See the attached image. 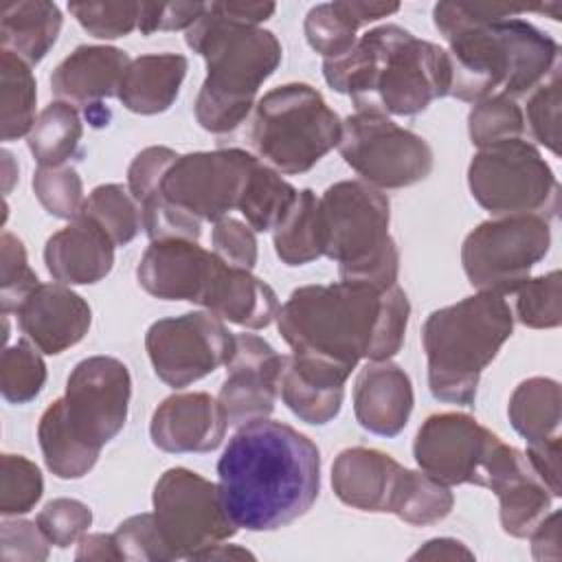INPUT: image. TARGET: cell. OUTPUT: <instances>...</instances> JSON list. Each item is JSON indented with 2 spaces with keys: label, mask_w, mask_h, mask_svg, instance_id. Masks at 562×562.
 I'll return each mask as SVG.
<instances>
[{
  "label": "cell",
  "mask_w": 562,
  "mask_h": 562,
  "mask_svg": "<svg viewBox=\"0 0 562 562\" xmlns=\"http://www.w3.org/2000/svg\"><path fill=\"white\" fill-rule=\"evenodd\" d=\"M202 307L239 327L263 329L274 321L279 301L274 290L250 270L231 268L222 261L206 290Z\"/></svg>",
  "instance_id": "d4e9b609"
},
{
  "label": "cell",
  "mask_w": 562,
  "mask_h": 562,
  "mask_svg": "<svg viewBox=\"0 0 562 562\" xmlns=\"http://www.w3.org/2000/svg\"><path fill=\"white\" fill-rule=\"evenodd\" d=\"M61 11L48 0H18L2 4L0 44L29 66L40 64L57 42Z\"/></svg>",
  "instance_id": "83f0119b"
},
{
  "label": "cell",
  "mask_w": 562,
  "mask_h": 562,
  "mask_svg": "<svg viewBox=\"0 0 562 562\" xmlns=\"http://www.w3.org/2000/svg\"><path fill=\"white\" fill-rule=\"evenodd\" d=\"M140 4L143 2H70L68 11L92 37L114 40L138 29Z\"/></svg>",
  "instance_id": "f6af8a7d"
},
{
  "label": "cell",
  "mask_w": 562,
  "mask_h": 562,
  "mask_svg": "<svg viewBox=\"0 0 562 562\" xmlns=\"http://www.w3.org/2000/svg\"><path fill=\"white\" fill-rule=\"evenodd\" d=\"M413 384L408 373L391 360L369 362L353 384V413L358 424L380 437H395L408 424Z\"/></svg>",
  "instance_id": "44dd1931"
},
{
  "label": "cell",
  "mask_w": 562,
  "mask_h": 562,
  "mask_svg": "<svg viewBox=\"0 0 562 562\" xmlns=\"http://www.w3.org/2000/svg\"><path fill=\"white\" fill-rule=\"evenodd\" d=\"M46 382V364L40 349L29 340H18L2 351L0 362V393L11 404H26L35 400Z\"/></svg>",
  "instance_id": "f35d334b"
},
{
  "label": "cell",
  "mask_w": 562,
  "mask_h": 562,
  "mask_svg": "<svg viewBox=\"0 0 562 562\" xmlns=\"http://www.w3.org/2000/svg\"><path fill=\"white\" fill-rule=\"evenodd\" d=\"M184 40L206 61V79L195 97L198 123L213 134L233 132L246 121L259 88L281 64L277 35L224 20L206 4Z\"/></svg>",
  "instance_id": "5b68a950"
},
{
  "label": "cell",
  "mask_w": 562,
  "mask_h": 562,
  "mask_svg": "<svg viewBox=\"0 0 562 562\" xmlns=\"http://www.w3.org/2000/svg\"><path fill=\"white\" fill-rule=\"evenodd\" d=\"M531 553L536 560H560V512H551L531 531Z\"/></svg>",
  "instance_id": "9f6ffc18"
},
{
  "label": "cell",
  "mask_w": 562,
  "mask_h": 562,
  "mask_svg": "<svg viewBox=\"0 0 562 562\" xmlns=\"http://www.w3.org/2000/svg\"><path fill=\"white\" fill-rule=\"evenodd\" d=\"M474 553L454 538H432L417 549L411 560H472Z\"/></svg>",
  "instance_id": "680465c9"
},
{
  "label": "cell",
  "mask_w": 562,
  "mask_h": 562,
  "mask_svg": "<svg viewBox=\"0 0 562 562\" xmlns=\"http://www.w3.org/2000/svg\"><path fill=\"white\" fill-rule=\"evenodd\" d=\"M114 540H116L121 560H136V562L171 560L154 514H136L123 520L114 531Z\"/></svg>",
  "instance_id": "681fc988"
},
{
  "label": "cell",
  "mask_w": 562,
  "mask_h": 562,
  "mask_svg": "<svg viewBox=\"0 0 562 562\" xmlns=\"http://www.w3.org/2000/svg\"><path fill=\"white\" fill-rule=\"evenodd\" d=\"M77 560H121L114 533H83L79 538Z\"/></svg>",
  "instance_id": "91938a15"
},
{
  "label": "cell",
  "mask_w": 562,
  "mask_h": 562,
  "mask_svg": "<svg viewBox=\"0 0 562 562\" xmlns=\"http://www.w3.org/2000/svg\"><path fill=\"white\" fill-rule=\"evenodd\" d=\"M220 263L222 259L198 241H151L138 261L136 279L156 299L202 305Z\"/></svg>",
  "instance_id": "ac0fdd59"
},
{
  "label": "cell",
  "mask_w": 562,
  "mask_h": 562,
  "mask_svg": "<svg viewBox=\"0 0 562 562\" xmlns=\"http://www.w3.org/2000/svg\"><path fill=\"white\" fill-rule=\"evenodd\" d=\"M299 191L268 165L257 162L237 204L246 224L257 231H274L292 209Z\"/></svg>",
  "instance_id": "e575fe53"
},
{
  "label": "cell",
  "mask_w": 562,
  "mask_h": 562,
  "mask_svg": "<svg viewBox=\"0 0 562 562\" xmlns=\"http://www.w3.org/2000/svg\"><path fill=\"white\" fill-rule=\"evenodd\" d=\"M472 198L494 217L558 215L560 184L536 145L525 138L479 149L468 167Z\"/></svg>",
  "instance_id": "30bf717a"
},
{
  "label": "cell",
  "mask_w": 562,
  "mask_h": 562,
  "mask_svg": "<svg viewBox=\"0 0 562 562\" xmlns=\"http://www.w3.org/2000/svg\"><path fill=\"white\" fill-rule=\"evenodd\" d=\"M553 7L555 2L542 7L505 2L435 4V26L450 46L452 81L448 94L479 103L490 97L516 101L533 92L560 68V46L551 35L518 15Z\"/></svg>",
  "instance_id": "7a4b0ae2"
},
{
  "label": "cell",
  "mask_w": 562,
  "mask_h": 562,
  "mask_svg": "<svg viewBox=\"0 0 562 562\" xmlns=\"http://www.w3.org/2000/svg\"><path fill=\"white\" fill-rule=\"evenodd\" d=\"M209 9L224 20L257 26L268 20L277 7L272 2H211Z\"/></svg>",
  "instance_id": "6f0895ef"
},
{
  "label": "cell",
  "mask_w": 562,
  "mask_h": 562,
  "mask_svg": "<svg viewBox=\"0 0 562 562\" xmlns=\"http://www.w3.org/2000/svg\"><path fill=\"white\" fill-rule=\"evenodd\" d=\"M33 191L40 204L53 217L75 220L83 206V184L72 167H37Z\"/></svg>",
  "instance_id": "7bdbcfd3"
},
{
  "label": "cell",
  "mask_w": 562,
  "mask_h": 562,
  "mask_svg": "<svg viewBox=\"0 0 562 562\" xmlns=\"http://www.w3.org/2000/svg\"><path fill=\"white\" fill-rule=\"evenodd\" d=\"M325 257L338 263L340 281L391 288L400 252L389 235V198L364 180H340L321 195Z\"/></svg>",
  "instance_id": "52a82bcc"
},
{
  "label": "cell",
  "mask_w": 562,
  "mask_h": 562,
  "mask_svg": "<svg viewBox=\"0 0 562 562\" xmlns=\"http://www.w3.org/2000/svg\"><path fill=\"white\" fill-rule=\"evenodd\" d=\"M114 248L112 239L94 222L77 215L68 226L48 237L44 263L57 283L90 285L110 274Z\"/></svg>",
  "instance_id": "7402d4cb"
},
{
  "label": "cell",
  "mask_w": 562,
  "mask_h": 562,
  "mask_svg": "<svg viewBox=\"0 0 562 562\" xmlns=\"http://www.w3.org/2000/svg\"><path fill=\"white\" fill-rule=\"evenodd\" d=\"M48 540L29 520H4L2 522V560L4 562H40L48 558Z\"/></svg>",
  "instance_id": "db71d44e"
},
{
  "label": "cell",
  "mask_w": 562,
  "mask_h": 562,
  "mask_svg": "<svg viewBox=\"0 0 562 562\" xmlns=\"http://www.w3.org/2000/svg\"><path fill=\"white\" fill-rule=\"evenodd\" d=\"M83 125L77 110L66 101L48 103L26 136L40 167H61L79 151Z\"/></svg>",
  "instance_id": "836d02e7"
},
{
  "label": "cell",
  "mask_w": 562,
  "mask_h": 562,
  "mask_svg": "<svg viewBox=\"0 0 562 562\" xmlns=\"http://www.w3.org/2000/svg\"><path fill=\"white\" fill-rule=\"evenodd\" d=\"M514 430L538 443L558 435L560 428V384L551 378H529L520 382L507 406Z\"/></svg>",
  "instance_id": "4dcf8cb0"
},
{
  "label": "cell",
  "mask_w": 562,
  "mask_h": 562,
  "mask_svg": "<svg viewBox=\"0 0 562 562\" xmlns=\"http://www.w3.org/2000/svg\"><path fill=\"white\" fill-rule=\"evenodd\" d=\"M79 215L94 222L114 246L130 244L143 226L140 204L127 187L116 182L92 189V193L83 200Z\"/></svg>",
  "instance_id": "8d00e7d4"
},
{
  "label": "cell",
  "mask_w": 562,
  "mask_h": 562,
  "mask_svg": "<svg viewBox=\"0 0 562 562\" xmlns=\"http://www.w3.org/2000/svg\"><path fill=\"white\" fill-rule=\"evenodd\" d=\"M404 468L382 450L347 448L331 465L336 496L362 512H391Z\"/></svg>",
  "instance_id": "603a6c76"
},
{
  "label": "cell",
  "mask_w": 562,
  "mask_h": 562,
  "mask_svg": "<svg viewBox=\"0 0 562 562\" xmlns=\"http://www.w3.org/2000/svg\"><path fill=\"white\" fill-rule=\"evenodd\" d=\"M130 395L127 367L112 356H90L70 371L61 402L77 437L101 450L123 430Z\"/></svg>",
  "instance_id": "2e32d148"
},
{
  "label": "cell",
  "mask_w": 562,
  "mask_h": 562,
  "mask_svg": "<svg viewBox=\"0 0 562 562\" xmlns=\"http://www.w3.org/2000/svg\"><path fill=\"white\" fill-rule=\"evenodd\" d=\"M37 439H40L46 468L59 479H81L94 468L101 454V450L79 439L77 432L70 428L64 413L61 397L55 400L42 413L40 426H37Z\"/></svg>",
  "instance_id": "f546056e"
},
{
  "label": "cell",
  "mask_w": 562,
  "mask_h": 562,
  "mask_svg": "<svg viewBox=\"0 0 562 562\" xmlns=\"http://www.w3.org/2000/svg\"><path fill=\"white\" fill-rule=\"evenodd\" d=\"M338 151L375 189H402L432 171L430 145L382 112H356L342 121Z\"/></svg>",
  "instance_id": "4fadbf2b"
},
{
  "label": "cell",
  "mask_w": 562,
  "mask_h": 562,
  "mask_svg": "<svg viewBox=\"0 0 562 562\" xmlns=\"http://www.w3.org/2000/svg\"><path fill=\"white\" fill-rule=\"evenodd\" d=\"M501 501V527L514 538H529L551 509L553 494L531 463L494 492Z\"/></svg>",
  "instance_id": "d6a6232c"
},
{
  "label": "cell",
  "mask_w": 562,
  "mask_h": 562,
  "mask_svg": "<svg viewBox=\"0 0 562 562\" xmlns=\"http://www.w3.org/2000/svg\"><path fill=\"white\" fill-rule=\"evenodd\" d=\"M176 160L178 154L171 147L162 145H151L136 154L127 169V189L138 204L162 191V180Z\"/></svg>",
  "instance_id": "816d5d0a"
},
{
  "label": "cell",
  "mask_w": 562,
  "mask_h": 562,
  "mask_svg": "<svg viewBox=\"0 0 562 562\" xmlns=\"http://www.w3.org/2000/svg\"><path fill=\"white\" fill-rule=\"evenodd\" d=\"M283 358L268 340L246 331L235 334L226 380L217 395L228 426L239 428L266 419L274 411Z\"/></svg>",
  "instance_id": "e0dca14e"
},
{
  "label": "cell",
  "mask_w": 562,
  "mask_h": 562,
  "mask_svg": "<svg viewBox=\"0 0 562 562\" xmlns=\"http://www.w3.org/2000/svg\"><path fill=\"white\" fill-rule=\"evenodd\" d=\"M233 338L215 314L187 312L151 323L145 349L156 375L173 389H184L226 364Z\"/></svg>",
  "instance_id": "5bb4252c"
},
{
  "label": "cell",
  "mask_w": 562,
  "mask_h": 562,
  "mask_svg": "<svg viewBox=\"0 0 562 562\" xmlns=\"http://www.w3.org/2000/svg\"><path fill=\"white\" fill-rule=\"evenodd\" d=\"M140 222L151 241H198L200 220L182 206L169 202L162 191L140 204Z\"/></svg>",
  "instance_id": "bcb514c9"
},
{
  "label": "cell",
  "mask_w": 562,
  "mask_h": 562,
  "mask_svg": "<svg viewBox=\"0 0 562 562\" xmlns=\"http://www.w3.org/2000/svg\"><path fill=\"white\" fill-rule=\"evenodd\" d=\"M274 252L285 266H303L325 255L321 198L312 189L299 191L292 209L272 231Z\"/></svg>",
  "instance_id": "f1b7e54d"
},
{
  "label": "cell",
  "mask_w": 562,
  "mask_h": 562,
  "mask_svg": "<svg viewBox=\"0 0 562 562\" xmlns=\"http://www.w3.org/2000/svg\"><path fill=\"white\" fill-rule=\"evenodd\" d=\"M468 132L472 143L483 149L503 140L522 138L525 116L514 99L490 97L479 103L468 114Z\"/></svg>",
  "instance_id": "ab89813d"
},
{
  "label": "cell",
  "mask_w": 562,
  "mask_h": 562,
  "mask_svg": "<svg viewBox=\"0 0 562 562\" xmlns=\"http://www.w3.org/2000/svg\"><path fill=\"white\" fill-rule=\"evenodd\" d=\"M257 158L244 149L178 156L162 180V195L198 220L220 222L237 209Z\"/></svg>",
  "instance_id": "9a60e30c"
},
{
  "label": "cell",
  "mask_w": 562,
  "mask_h": 562,
  "mask_svg": "<svg viewBox=\"0 0 562 562\" xmlns=\"http://www.w3.org/2000/svg\"><path fill=\"white\" fill-rule=\"evenodd\" d=\"M279 393L285 402V406L305 424L323 426L331 422L342 406L345 386H321L305 378H301L288 362V356L283 358L281 380H279Z\"/></svg>",
  "instance_id": "74e56055"
},
{
  "label": "cell",
  "mask_w": 562,
  "mask_h": 562,
  "mask_svg": "<svg viewBox=\"0 0 562 562\" xmlns=\"http://www.w3.org/2000/svg\"><path fill=\"white\" fill-rule=\"evenodd\" d=\"M213 252L231 268L252 270L257 263V237L255 231L235 217H224L215 222L213 233Z\"/></svg>",
  "instance_id": "f907efd6"
},
{
  "label": "cell",
  "mask_w": 562,
  "mask_h": 562,
  "mask_svg": "<svg viewBox=\"0 0 562 562\" xmlns=\"http://www.w3.org/2000/svg\"><path fill=\"white\" fill-rule=\"evenodd\" d=\"M35 522L50 544L66 549L88 531L92 512L77 498H53L40 509Z\"/></svg>",
  "instance_id": "7dc6e473"
},
{
  "label": "cell",
  "mask_w": 562,
  "mask_h": 562,
  "mask_svg": "<svg viewBox=\"0 0 562 562\" xmlns=\"http://www.w3.org/2000/svg\"><path fill=\"white\" fill-rule=\"evenodd\" d=\"M204 11V2H143L138 31L143 35H151L156 31H189Z\"/></svg>",
  "instance_id": "f5cc1de1"
},
{
  "label": "cell",
  "mask_w": 562,
  "mask_h": 562,
  "mask_svg": "<svg viewBox=\"0 0 562 562\" xmlns=\"http://www.w3.org/2000/svg\"><path fill=\"white\" fill-rule=\"evenodd\" d=\"M231 560V558H235V560H241V558H255L250 551H246V549H241V547H237V544H215V547H211V549H206V551H202L195 560Z\"/></svg>",
  "instance_id": "94428289"
},
{
  "label": "cell",
  "mask_w": 562,
  "mask_h": 562,
  "mask_svg": "<svg viewBox=\"0 0 562 562\" xmlns=\"http://www.w3.org/2000/svg\"><path fill=\"white\" fill-rule=\"evenodd\" d=\"M15 314L26 338L48 356L81 342L92 323L90 305L64 283H40Z\"/></svg>",
  "instance_id": "d6986e66"
},
{
  "label": "cell",
  "mask_w": 562,
  "mask_h": 562,
  "mask_svg": "<svg viewBox=\"0 0 562 562\" xmlns=\"http://www.w3.org/2000/svg\"><path fill=\"white\" fill-rule=\"evenodd\" d=\"M44 479L40 468L22 454H2L0 470V514L20 516L42 498Z\"/></svg>",
  "instance_id": "b9f144b4"
},
{
  "label": "cell",
  "mask_w": 562,
  "mask_h": 562,
  "mask_svg": "<svg viewBox=\"0 0 562 562\" xmlns=\"http://www.w3.org/2000/svg\"><path fill=\"white\" fill-rule=\"evenodd\" d=\"M400 9L397 2H358L338 0L316 4L307 11L303 31L307 44L325 59L345 55L356 44V31L380 18H386Z\"/></svg>",
  "instance_id": "4316f807"
},
{
  "label": "cell",
  "mask_w": 562,
  "mask_h": 562,
  "mask_svg": "<svg viewBox=\"0 0 562 562\" xmlns=\"http://www.w3.org/2000/svg\"><path fill=\"white\" fill-rule=\"evenodd\" d=\"M37 83L33 70L18 55L0 53V127L2 140H18L29 136L37 116Z\"/></svg>",
  "instance_id": "1f68e13d"
},
{
  "label": "cell",
  "mask_w": 562,
  "mask_h": 562,
  "mask_svg": "<svg viewBox=\"0 0 562 562\" xmlns=\"http://www.w3.org/2000/svg\"><path fill=\"white\" fill-rule=\"evenodd\" d=\"M527 125L540 145L555 156L560 154V68L531 92L527 101Z\"/></svg>",
  "instance_id": "c3c4849f"
},
{
  "label": "cell",
  "mask_w": 562,
  "mask_h": 562,
  "mask_svg": "<svg viewBox=\"0 0 562 562\" xmlns=\"http://www.w3.org/2000/svg\"><path fill=\"white\" fill-rule=\"evenodd\" d=\"M342 123L307 83L266 92L250 121V145L279 173H305L340 143Z\"/></svg>",
  "instance_id": "ba28073f"
},
{
  "label": "cell",
  "mask_w": 562,
  "mask_h": 562,
  "mask_svg": "<svg viewBox=\"0 0 562 562\" xmlns=\"http://www.w3.org/2000/svg\"><path fill=\"white\" fill-rule=\"evenodd\" d=\"M226 426L222 404L209 393H176L154 411L149 435L165 452H211L224 441Z\"/></svg>",
  "instance_id": "ffe728a7"
},
{
  "label": "cell",
  "mask_w": 562,
  "mask_h": 562,
  "mask_svg": "<svg viewBox=\"0 0 562 562\" xmlns=\"http://www.w3.org/2000/svg\"><path fill=\"white\" fill-rule=\"evenodd\" d=\"M413 454L422 472L446 485H481L496 492L529 465L525 452L465 413L430 415L417 430Z\"/></svg>",
  "instance_id": "9c48e42d"
},
{
  "label": "cell",
  "mask_w": 562,
  "mask_h": 562,
  "mask_svg": "<svg viewBox=\"0 0 562 562\" xmlns=\"http://www.w3.org/2000/svg\"><path fill=\"white\" fill-rule=\"evenodd\" d=\"M325 81L351 97L358 112L411 116L450 92L448 50L397 24L364 33L340 57L323 61Z\"/></svg>",
  "instance_id": "277c9868"
},
{
  "label": "cell",
  "mask_w": 562,
  "mask_h": 562,
  "mask_svg": "<svg viewBox=\"0 0 562 562\" xmlns=\"http://www.w3.org/2000/svg\"><path fill=\"white\" fill-rule=\"evenodd\" d=\"M512 331L514 314L498 294L479 292L435 310L422 329L432 397L472 406L483 369Z\"/></svg>",
  "instance_id": "8992f818"
},
{
  "label": "cell",
  "mask_w": 562,
  "mask_h": 562,
  "mask_svg": "<svg viewBox=\"0 0 562 562\" xmlns=\"http://www.w3.org/2000/svg\"><path fill=\"white\" fill-rule=\"evenodd\" d=\"M527 459L536 474L542 479V483L549 487L553 496L562 494L560 487V435L538 441V443H527Z\"/></svg>",
  "instance_id": "11a10c76"
},
{
  "label": "cell",
  "mask_w": 562,
  "mask_h": 562,
  "mask_svg": "<svg viewBox=\"0 0 562 562\" xmlns=\"http://www.w3.org/2000/svg\"><path fill=\"white\" fill-rule=\"evenodd\" d=\"M516 316L531 329H551L562 323V279L560 270L527 279L516 290Z\"/></svg>",
  "instance_id": "60d3db41"
},
{
  "label": "cell",
  "mask_w": 562,
  "mask_h": 562,
  "mask_svg": "<svg viewBox=\"0 0 562 562\" xmlns=\"http://www.w3.org/2000/svg\"><path fill=\"white\" fill-rule=\"evenodd\" d=\"M11 165H15V162H13V156H11V151L2 149V173H4V193H9V191H11V187H13V180H15V176H18V171H13V169H11Z\"/></svg>",
  "instance_id": "6125c7cd"
},
{
  "label": "cell",
  "mask_w": 562,
  "mask_h": 562,
  "mask_svg": "<svg viewBox=\"0 0 562 562\" xmlns=\"http://www.w3.org/2000/svg\"><path fill=\"white\" fill-rule=\"evenodd\" d=\"M130 57L114 46H77L50 75V90L59 101L83 108L119 94Z\"/></svg>",
  "instance_id": "cb8c5ba5"
},
{
  "label": "cell",
  "mask_w": 562,
  "mask_h": 562,
  "mask_svg": "<svg viewBox=\"0 0 562 562\" xmlns=\"http://www.w3.org/2000/svg\"><path fill=\"white\" fill-rule=\"evenodd\" d=\"M551 246V228L538 215H509L481 222L461 246V263L468 281L479 292L512 294L531 268L544 259Z\"/></svg>",
  "instance_id": "8fae6325"
},
{
  "label": "cell",
  "mask_w": 562,
  "mask_h": 562,
  "mask_svg": "<svg viewBox=\"0 0 562 562\" xmlns=\"http://www.w3.org/2000/svg\"><path fill=\"white\" fill-rule=\"evenodd\" d=\"M40 285L37 274L31 270L26 248L13 233L0 237V305L2 314L18 312L26 296Z\"/></svg>",
  "instance_id": "ee69618b"
},
{
  "label": "cell",
  "mask_w": 562,
  "mask_h": 562,
  "mask_svg": "<svg viewBox=\"0 0 562 562\" xmlns=\"http://www.w3.org/2000/svg\"><path fill=\"white\" fill-rule=\"evenodd\" d=\"M454 505V496L450 487L426 472L406 470L402 472L391 514L408 525H435L443 520Z\"/></svg>",
  "instance_id": "d590c367"
},
{
  "label": "cell",
  "mask_w": 562,
  "mask_h": 562,
  "mask_svg": "<svg viewBox=\"0 0 562 562\" xmlns=\"http://www.w3.org/2000/svg\"><path fill=\"white\" fill-rule=\"evenodd\" d=\"M154 518L171 560H195L202 551L237 533L217 483L193 470L169 468L154 485Z\"/></svg>",
  "instance_id": "7c38bea8"
},
{
  "label": "cell",
  "mask_w": 562,
  "mask_h": 562,
  "mask_svg": "<svg viewBox=\"0 0 562 562\" xmlns=\"http://www.w3.org/2000/svg\"><path fill=\"white\" fill-rule=\"evenodd\" d=\"M187 68V57L178 53L140 55L130 61L116 97L134 114H160L173 105Z\"/></svg>",
  "instance_id": "484cf974"
},
{
  "label": "cell",
  "mask_w": 562,
  "mask_h": 562,
  "mask_svg": "<svg viewBox=\"0 0 562 562\" xmlns=\"http://www.w3.org/2000/svg\"><path fill=\"white\" fill-rule=\"evenodd\" d=\"M220 498L248 531H274L310 512L321 490V452L303 432L274 419L237 428L217 461Z\"/></svg>",
  "instance_id": "3957f363"
},
{
  "label": "cell",
  "mask_w": 562,
  "mask_h": 562,
  "mask_svg": "<svg viewBox=\"0 0 562 562\" xmlns=\"http://www.w3.org/2000/svg\"><path fill=\"white\" fill-rule=\"evenodd\" d=\"M404 290L338 281L296 288L277 312L290 367L321 386H345L356 364L393 358L406 334Z\"/></svg>",
  "instance_id": "6da1fadb"
}]
</instances>
